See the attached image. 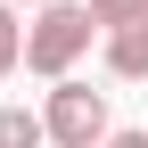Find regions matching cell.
Wrapping results in <instances>:
<instances>
[{
    "instance_id": "1",
    "label": "cell",
    "mask_w": 148,
    "mask_h": 148,
    "mask_svg": "<svg viewBox=\"0 0 148 148\" xmlns=\"http://www.w3.org/2000/svg\"><path fill=\"white\" fill-rule=\"evenodd\" d=\"M99 41V25H90V8L82 0H41L33 8V25H25V74H41V82H58V74L82 66V49Z\"/></svg>"
},
{
    "instance_id": "2",
    "label": "cell",
    "mask_w": 148,
    "mask_h": 148,
    "mask_svg": "<svg viewBox=\"0 0 148 148\" xmlns=\"http://www.w3.org/2000/svg\"><path fill=\"white\" fill-rule=\"evenodd\" d=\"M41 132H49V148H99L115 132L107 123V90H90L82 74H58L49 99H41Z\"/></svg>"
},
{
    "instance_id": "3",
    "label": "cell",
    "mask_w": 148,
    "mask_h": 148,
    "mask_svg": "<svg viewBox=\"0 0 148 148\" xmlns=\"http://www.w3.org/2000/svg\"><path fill=\"white\" fill-rule=\"evenodd\" d=\"M99 58L115 82H148V25H115V33H99Z\"/></svg>"
},
{
    "instance_id": "4",
    "label": "cell",
    "mask_w": 148,
    "mask_h": 148,
    "mask_svg": "<svg viewBox=\"0 0 148 148\" xmlns=\"http://www.w3.org/2000/svg\"><path fill=\"white\" fill-rule=\"evenodd\" d=\"M41 140H49L41 132V107H16V99L0 107V148H41Z\"/></svg>"
},
{
    "instance_id": "5",
    "label": "cell",
    "mask_w": 148,
    "mask_h": 148,
    "mask_svg": "<svg viewBox=\"0 0 148 148\" xmlns=\"http://www.w3.org/2000/svg\"><path fill=\"white\" fill-rule=\"evenodd\" d=\"M16 58H25V25H16V8L0 0V82L16 74Z\"/></svg>"
},
{
    "instance_id": "6",
    "label": "cell",
    "mask_w": 148,
    "mask_h": 148,
    "mask_svg": "<svg viewBox=\"0 0 148 148\" xmlns=\"http://www.w3.org/2000/svg\"><path fill=\"white\" fill-rule=\"evenodd\" d=\"M99 148H148V132H107Z\"/></svg>"
},
{
    "instance_id": "7",
    "label": "cell",
    "mask_w": 148,
    "mask_h": 148,
    "mask_svg": "<svg viewBox=\"0 0 148 148\" xmlns=\"http://www.w3.org/2000/svg\"><path fill=\"white\" fill-rule=\"evenodd\" d=\"M132 16H140V25H148V0H132Z\"/></svg>"
},
{
    "instance_id": "8",
    "label": "cell",
    "mask_w": 148,
    "mask_h": 148,
    "mask_svg": "<svg viewBox=\"0 0 148 148\" xmlns=\"http://www.w3.org/2000/svg\"><path fill=\"white\" fill-rule=\"evenodd\" d=\"M8 8H41V0H8Z\"/></svg>"
}]
</instances>
